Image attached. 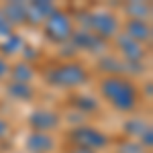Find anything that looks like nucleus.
<instances>
[{
  "instance_id": "obj_12",
  "label": "nucleus",
  "mask_w": 153,
  "mask_h": 153,
  "mask_svg": "<svg viewBox=\"0 0 153 153\" xmlns=\"http://www.w3.org/2000/svg\"><path fill=\"white\" fill-rule=\"evenodd\" d=\"M76 45L86 49H96V45H100V37L92 35V33H80L76 37Z\"/></svg>"
},
{
  "instance_id": "obj_3",
  "label": "nucleus",
  "mask_w": 153,
  "mask_h": 153,
  "mask_svg": "<svg viewBox=\"0 0 153 153\" xmlns=\"http://www.w3.org/2000/svg\"><path fill=\"white\" fill-rule=\"evenodd\" d=\"M45 31L53 41H65L71 37V23L68 19V14L63 12H53L45 23Z\"/></svg>"
},
{
  "instance_id": "obj_9",
  "label": "nucleus",
  "mask_w": 153,
  "mask_h": 153,
  "mask_svg": "<svg viewBox=\"0 0 153 153\" xmlns=\"http://www.w3.org/2000/svg\"><path fill=\"white\" fill-rule=\"evenodd\" d=\"M127 33L129 35L127 37H131L133 41H143V39H149V27L145 25V21H139V19H131L129 21V25H127Z\"/></svg>"
},
{
  "instance_id": "obj_20",
  "label": "nucleus",
  "mask_w": 153,
  "mask_h": 153,
  "mask_svg": "<svg viewBox=\"0 0 153 153\" xmlns=\"http://www.w3.org/2000/svg\"><path fill=\"white\" fill-rule=\"evenodd\" d=\"M6 131H8L6 120H4V118H0V137H4V135H6Z\"/></svg>"
},
{
  "instance_id": "obj_6",
  "label": "nucleus",
  "mask_w": 153,
  "mask_h": 153,
  "mask_svg": "<svg viewBox=\"0 0 153 153\" xmlns=\"http://www.w3.org/2000/svg\"><path fill=\"white\" fill-rule=\"evenodd\" d=\"M29 123L37 133H45V131H51L57 127V117L53 112H47V110H37L31 114Z\"/></svg>"
},
{
  "instance_id": "obj_19",
  "label": "nucleus",
  "mask_w": 153,
  "mask_h": 153,
  "mask_svg": "<svg viewBox=\"0 0 153 153\" xmlns=\"http://www.w3.org/2000/svg\"><path fill=\"white\" fill-rule=\"evenodd\" d=\"M143 145L151 147V131H149V129L145 131V135H143Z\"/></svg>"
},
{
  "instance_id": "obj_2",
  "label": "nucleus",
  "mask_w": 153,
  "mask_h": 153,
  "mask_svg": "<svg viewBox=\"0 0 153 153\" xmlns=\"http://www.w3.org/2000/svg\"><path fill=\"white\" fill-rule=\"evenodd\" d=\"M49 80L55 86H80L86 82V70L78 63H70V65H61L49 74Z\"/></svg>"
},
{
  "instance_id": "obj_11",
  "label": "nucleus",
  "mask_w": 153,
  "mask_h": 153,
  "mask_svg": "<svg viewBox=\"0 0 153 153\" xmlns=\"http://www.w3.org/2000/svg\"><path fill=\"white\" fill-rule=\"evenodd\" d=\"M8 94L14 96L16 100H29L33 96V90L29 84H23V82H12L8 86Z\"/></svg>"
},
{
  "instance_id": "obj_15",
  "label": "nucleus",
  "mask_w": 153,
  "mask_h": 153,
  "mask_svg": "<svg viewBox=\"0 0 153 153\" xmlns=\"http://www.w3.org/2000/svg\"><path fill=\"white\" fill-rule=\"evenodd\" d=\"M74 100H76V106H78V108H84V110H94L96 108V100L88 98V96H78V98H74Z\"/></svg>"
},
{
  "instance_id": "obj_18",
  "label": "nucleus",
  "mask_w": 153,
  "mask_h": 153,
  "mask_svg": "<svg viewBox=\"0 0 153 153\" xmlns=\"http://www.w3.org/2000/svg\"><path fill=\"white\" fill-rule=\"evenodd\" d=\"M10 33V23L4 19V14H0V35H8Z\"/></svg>"
},
{
  "instance_id": "obj_4",
  "label": "nucleus",
  "mask_w": 153,
  "mask_h": 153,
  "mask_svg": "<svg viewBox=\"0 0 153 153\" xmlns=\"http://www.w3.org/2000/svg\"><path fill=\"white\" fill-rule=\"evenodd\" d=\"M71 139L78 143L80 147H86V149H100V147H104L108 139H106L104 133H100V131L96 129H88V127H82V129H76L71 133Z\"/></svg>"
},
{
  "instance_id": "obj_5",
  "label": "nucleus",
  "mask_w": 153,
  "mask_h": 153,
  "mask_svg": "<svg viewBox=\"0 0 153 153\" xmlns=\"http://www.w3.org/2000/svg\"><path fill=\"white\" fill-rule=\"evenodd\" d=\"M90 27H92V31L96 33V37L106 39V37H110L117 31V21H114L110 14H104V12H102V14H94V16H92Z\"/></svg>"
},
{
  "instance_id": "obj_8",
  "label": "nucleus",
  "mask_w": 153,
  "mask_h": 153,
  "mask_svg": "<svg viewBox=\"0 0 153 153\" xmlns=\"http://www.w3.org/2000/svg\"><path fill=\"white\" fill-rule=\"evenodd\" d=\"M118 47H120V51H123V53H125L129 59H133V61H139V59H143V55H145L141 43L133 41V39H131V37H127V35L118 39Z\"/></svg>"
},
{
  "instance_id": "obj_22",
  "label": "nucleus",
  "mask_w": 153,
  "mask_h": 153,
  "mask_svg": "<svg viewBox=\"0 0 153 153\" xmlns=\"http://www.w3.org/2000/svg\"><path fill=\"white\" fill-rule=\"evenodd\" d=\"M71 153H94V151H90V149H86V147H78V149H74Z\"/></svg>"
},
{
  "instance_id": "obj_13",
  "label": "nucleus",
  "mask_w": 153,
  "mask_h": 153,
  "mask_svg": "<svg viewBox=\"0 0 153 153\" xmlns=\"http://www.w3.org/2000/svg\"><path fill=\"white\" fill-rule=\"evenodd\" d=\"M12 76H14V82L27 84L31 78H33V70H31L27 63H21V65H16V68L12 70Z\"/></svg>"
},
{
  "instance_id": "obj_21",
  "label": "nucleus",
  "mask_w": 153,
  "mask_h": 153,
  "mask_svg": "<svg viewBox=\"0 0 153 153\" xmlns=\"http://www.w3.org/2000/svg\"><path fill=\"white\" fill-rule=\"evenodd\" d=\"M6 70H8V65H6V61L4 59H0V78L6 74Z\"/></svg>"
},
{
  "instance_id": "obj_14",
  "label": "nucleus",
  "mask_w": 153,
  "mask_h": 153,
  "mask_svg": "<svg viewBox=\"0 0 153 153\" xmlns=\"http://www.w3.org/2000/svg\"><path fill=\"white\" fill-rule=\"evenodd\" d=\"M127 10H129V14H133V19H139V21H143V16H145V12L149 10L143 2H137V4H129L127 6Z\"/></svg>"
},
{
  "instance_id": "obj_7",
  "label": "nucleus",
  "mask_w": 153,
  "mask_h": 153,
  "mask_svg": "<svg viewBox=\"0 0 153 153\" xmlns=\"http://www.w3.org/2000/svg\"><path fill=\"white\" fill-rule=\"evenodd\" d=\"M27 147H29V151H33V153H47L53 149V139L49 137L47 133H33L27 139Z\"/></svg>"
},
{
  "instance_id": "obj_10",
  "label": "nucleus",
  "mask_w": 153,
  "mask_h": 153,
  "mask_svg": "<svg viewBox=\"0 0 153 153\" xmlns=\"http://www.w3.org/2000/svg\"><path fill=\"white\" fill-rule=\"evenodd\" d=\"M27 16H29V6H27V4L14 2V4H8V6L4 8V19H6L8 23H23Z\"/></svg>"
},
{
  "instance_id": "obj_17",
  "label": "nucleus",
  "mask_w": 153,
  "mask_h": 153,
  "mask_svg": "<svg viewBox=\"0 0 153 153\" xmlns=\"http://www.w3.org/2000/svg\"><path fill=\"white\" fill-rule=\"evenodd\" d=\"M127 131H131V133H145V125L141 120H131V123H127Z\"/></svg>"
},
{
  "instance_id": "obj_1",
  "label": "nucleus",
  "mask_w": 153,
  "mask_h": 153,
  "mask_svg": "<svg viewBox=\"0 0 153 153\" xmlns=\"http://www.w3.org/2000/svg\"><path fill=\"white\" fill-rule=\"evenodd\" d=\"M104 98L114 104L118 110H131L137 104V92L133 88V84L123 80V78H108L100 86Z\"/></svg>"
},
{
  "instance_id": "obj_16",
  "label": "nucleus",
  "mask_w": 153,
  "mask_h": 153,
  "mask_svg": "<svg viewBox=\"0 0 153 153\" xmlns=\"http://www.w3.org/2000/svg\"><path fill=\"white\" fill-rule=\"evenodd\" d=\"M19 47H21V39L14 37V35H8V41L2 45V49H4L6 53H12V51H16Z\"/></svg>"
}]
</instances>
